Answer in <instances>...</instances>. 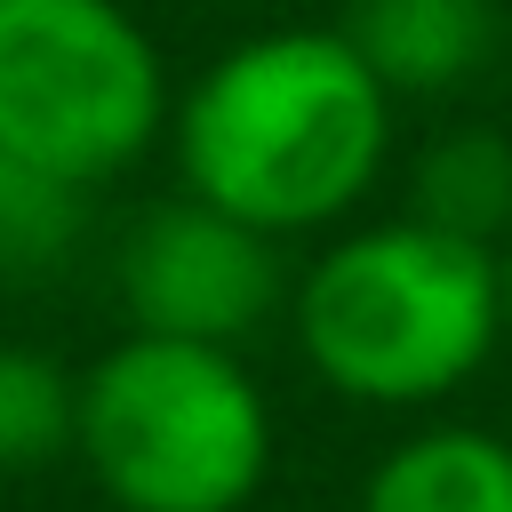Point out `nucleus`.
Returning a JSON list of instances; mask_svg holds the SVG:
<instances>
[{
	"mask_svg": "<svg viewBox=\"0 0 512 512\" xmlns=\"http://www.w3.org/2000/svg\"><path fill=\"white\" fill-rule=\"evenodd\" d=\"M80 440V376L32 344H0V472H48Z\"/></svg>",
	"mask_w": 512,
	"mask_h": 512,
	"instance_id": "9",
	"label": "nucleus"
},
{
	"mask_svg": "<svg viewBox=\"0 0 512 512\" xmlns=\"http://www.w3.org/2000/svg\"><path fill=\"white\" fill-rule=\"evenodd\" d=\"M168 152L184 192L232 208L240 224L272 240L320 232L376 192L392 152V88L336 24H280L200 64L168 112Z\"/></svg>",
	"mask_w": 512,
	"mask_h": 512,
	"instance_id": "1",
	"label": "nucleus"
},
{
	"mask_svg": "<svg viewBox=\"0 0 512 512\" xmlns=\"http://www.w3.org/2000/svg\"><path fill=\"white\" fill-rule=\"evenodd\" d=\"M296 352L312 376L368 408H424L448 400L504 336V280L496 248L456 240L424 216L360 224L312 256L288 288Z\"/></svg>",
	"mask_w": 512,
	"mask_h": 512,
	"instance_id": "2",
	"label": "nucleus"
},
{
	"mask_svg": "<svg viewBox=\"0 0 512 512\" xmlns=\"http://www.w3.org/2000/svg\"><path fill=\"white\" fill-rule=\"evenodd\" d=\"M72 456L120 512H240L272 472V408L232 344L128 328L80 368Z\"/></svg>",
	"mask_w": 512,
	"mask_h": 512,
	"instance_id": "3",
	"label": "nucleus"
},
{
	"mask_svg": "<svg viewBox=\"0 0 512 512\" xmlns=\"http://www.w3.org/2000/svg\"><path fill=\"white\" fill-rule=\"evenodd\" d=\"M176 88L128 0H0V144L96 192L168 136Z\"/></svg>",
	"mask_w": 512,
	"mask_h": 512,
	"instance_id": "4",
	"label": "nucleus"
},
{
	"mask_svg": "<svg viewBox=\"0 0 512 512\" xmlns=\"http://www.w3.org/2000/svg\"><path fill=\"white\" fill-rule=\"evenodd\" d=\"M336 32L392 96H448L496 64V0H344Z\"/></svg>",
	"mask_w": 512,
	"mask_h": 512,
	"instance_id": "6",
	"label": "nucleus"
},
{
	"mask_svg": "<svg viewBox=\"0 0 512 512\" xmlns=\"http://www.w3.org/2000/svg\"><path fill=\"white\" fill-rule=\"evenodd\" d=\"M80 200H88L80 184L0 144V280H32L64 264L80 240Z\"/></svg>",
	"mask_w": 512,
	"mask_h": 512,
	"instance_id": "10",
	"label": "nucleus"
},
{
	"mask_svg": "<svg viewBox=\"0 0 512 512\" xmlns=\"http://www.w3.org/2000/svg\"><path fill=\"white\" fill-rule=\"evenodd\" d=\"M288 296L280 240L240 224L232 208L176 192L144 208L120 240V304L128 328L152 336H200V344H240L256 336Z\"/></svg>",
	"mask_w": 512,
	"mask_h": 512,
	"instance_id": "5",
	"label": "nucleus"
},
{
	"mask_svg": "<svg viewBox=\"0 0 512 512\" xmlns=\"http://www.w3.org/2000/svg\"><path fill=\"white\" fill-rule=\"evenodd\" d=\"M408 216H424V224H440L456 240L504 248V232H512V136H496V128H440L416 152Z\"/></svg>",
	"mask_w": 512,
	"mask_h": 512,
	"instance_id": "8",
	"label": "nucleus"
},
{
	"mask_svg": "<svg viewBox=\"0 0 512 512\" xmlns=\"http://www.w3.org/2000/svg\"><path fill=\"white\" fill-rule=\"evenodd\" d=\"M360 512H512V440L480 424H432L368 472Z\"/></svg>",
	"mask_w": 512,
	"mask_h": 512,
	"instance_id": "7",
	"label": "nucleus"
},
{
	"mask_svg": "<svg viewBox=\"0 0 512 512\" xmlns=\"http://www.w3.org/2000/svg\"><path fill=\"white\" fill-rule=\"evenodd\" d=\"M496 280H504V328H512V232H504V248H496Z\"/></svg>",
	"mask_w": 512,
	"mask_h": 512,
	"instance_id": "11",
	"label": "nucleus"
}]
</instances>
